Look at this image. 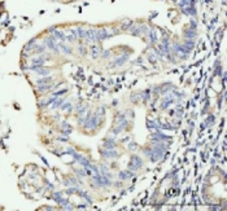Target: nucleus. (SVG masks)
I'll return each mask as SVG.
<instances>
[{"label": "nucleus", "instance_id": "obj_6", "mask_svg": "<svg viewBox=\"0 0 227 211\" xmlns=\"http://www.w3.org/2000/svg\"><path fill=\"white\" fill-rule=\"evenodd\" d=\"M59 48L61 51V53L65 56H73V48L69 44H66V42H59Z\"/></svg>", "mask_w": 227, "mask_h": 211}, {"label": "nucleus", "instance_id": "obj_22", "mask_svg": "<svg viewBox=\"0 0 227 211\" xmlns=\"http://www.w3.org/2000/svg\"><path fill=\"white\" fill-rule=\"evenodd\" d=\"M77 39H78V38H77V36H74L73 34H69V35H65V42H66V43H74V42H75Z\"/></svg>", "mask_w": 227, "mask_h": 211}, {"label": "nucleus", "instance_id": "obj_17", "mask_svg": "<svg viewBox=\"0 0 227 211\" xmlns=\"http://www.w3.org/2000/svg\"><path fill=\"white\" fill-rule=\"evenodd\" d=\"M182 44L186 47V49L188 51V52H191V51L195 48V42H192V39H186L184 43H182Z\"/></svg>", "mask_w": 227, "mask_h": 211}, {"label": "nucleus", "instance_id": "obj_2", "mask_svg": "<svg viewBox=\"0 0 227 211\" xmlns=\"http://www.w3.org/2000/svg\"><path fill=\"white\" fill-rule=\"evenodd\" d=\"M142 167H143V159L139 156H135V154L131 156V159H130V163H129V170L133 172H136Z\"/></svg>", "mask_w": 227, "mask_h": 211}, {"label": "nucleus", "instance_id": "obj_19", "mask_svg": "<svg viewBox=\"0 0 227 211\" xmlns=\"http://www.w3.org/2000/svg\"><path fill=\"white\" fill-rule=\"evenodd\" d=\"M62 198L64 197H62V193H61V192H53V193H52V200H53L57 205H59V202L62 200Z\"/></svg>", "mask_w": 227, "mask_h": 211}, {"label": "nucleus", "instance_id": "obj_29", "mask_svg": "<svg viewBox=\"0 0 227 211\" xmlns=\"http://www.w3.org/2000/svg\"><path fill=\"white\" fill-rule=\"evenodd\" d=\"M190 29H193V30L197 29V23L195 22V20H191V22H190Z\"/></svg>", "mask_w": 227, "mask_h": 211}, {"label": "nucleus", "instance_id": "obj_15", "mask_svg": "<svg viewBox=\"0 0 227 211\" xmlns=\"http://www.w3.org/2000/svg\"><path fill=\"white\" fill-rule=\"evenodd\" d=\"M69 92V88L65 87L64 89H59V91H53L51 93V96H53V97H62L64 95H66Z\"/></svg>", "mask_w": 227, "mask_h": 211}, {"label": "nucleus", "instance_id": "obj_7", "mask_svg": "<svg viewBox=\"0 0 227 211\" xmlns=\"http://www.w3.org/2000/svg\"><path fill=\"white\" fill-rule=\"evenodd\" d=\"M127 60H129V54H126V56L122 54V56H120L118 58H116L114 61H113L110 65H109V67H118V66H122L126 61H127Z\"/></svg>", "mask_w": 227, "mask_h": 211}, {"label": "nucleus", "instance_id": "obj_3", "mask_svg": "<svg viewBox=\"0 0 227 211\" xmlns=\"http://www.w3.org/2000/svg\"><path fill=\"white\" fill-rule=\"evenodd\" d=\"M99 123H101V119H100L96 114H94V115H91V117L88 118V120H87V122L85 123L83 128H85L86 131H94L95 128L98 127Z\"/></svg>", "mask_w": 227, "mask_h": 211}, {"label": "nucleus", "instance_id": "obj_25", "mask_svg": "<svg viewBox=\"0 0 227 211\" xmlns=\"http://www.w3.org/2000/svg\"><path fill=\"white\" fill-rule=\"evenodd\" d=\"M75 209V206L72 205L70 202H68L66 205H64V206H61V210H74Z\"/></svg>", "mask_w": 227, "mask_h": 211}, {"label": "nucleus", "instance_id": "obj_14", "mask_svg": "<svg viewBox=\"0 0 227 211\" xmlns=\"http://www.w3.org/2000/svg\"><path fill=\"white\" fill-rule=\"evenodd\" d=\"M184 12L186 14H188V16H196L197 14V11H196V8H195V5H187V7H184Z\"/></svg>", "mask_w": 227, "mask_h": 211}, {"label": "nucleus", "instance_id": "obj_12", "mask_svg": "<svg viewBox=\"0 0 227 211\" xmlns=\"http://www.w3.org/2000/svg\"><path fill=\"white\" fill-rule=\"evenodd\" d=\"M183 35H184V38L186 39H193V38L197 35V34H196V30H193V29H186L184 30V33H183Z\"/></svg>", "mask_w": 227, "mask_h": 211}, {"label": "nucleus", "instance_id": "obj_20", "mask_svg": "<svg viewBox=\"0 0 227 211\" xmlns=\"http://www.w3.org/2000/svg\"><path fill=\"white\" fill-rule=\"evenodd\" d=\"M50 105V97H46V98H42V100H39V104H38V106L39 107H46V106H48Z\"/></svg>", "mask_w": 227, "mask_h": 211}, {"label": "nucleus", "instance_id": "obj_13", "mask_svg": "<svg viewBox=\"0 0 227 211\" xmlns=\"http://www.w3.org/2000/svg\"><path fill=\"white\" fill-rule=\"evenodd\" d=\"M100 51H101V49H100V47L98 45V43L94 44L92 48H91V57H92V58H98L99 56H100V53H101Z\"/></svg>", "mask_w": 227, "mask_h": 211}, {"label": "nucleus", "instance_id": "obj_24", "mask_svg": "<svg viewBox=\"0 0 227 211\" xmlns=\"http://www.w3.org/2000/svg\"><path fill=\"white\" fill-rule=\"evenodd\" d=\"M147 58H148V61H151V62H156L157 61V56L155 54V52L148 53L147 54Z\"/></svg>", "mask_w": 227, "mask_h": 211}, {"label": "nucleus", "instance_id": "obj_27", "mask_svg": "<svg viewBox=\"0 0 227 211\" xmlns=\"http://www.w3.org/2000/svg\"><path fill=\"white\" fill-rule=\"evenodd\" d=\"M110 54H112L110 51H105V52H101V53H100V56H101L103 58H109V57H110Z\"/></svg>", "mask_w": 227, "mask_h": 211}, {"label": "nucleus", "instance_id": "obj_18", "mask_svg": "<svg viewBox=\"0 0 227 211\" xmlns=\"http://www.w3.org/2000/svg\"><path fill=\"white\" fill-rule=\"evenodd\" d=\"M75 30H77V36H78V39H86V29H85V27L78 26Z\"/></svg>", "mask_w": 227, "mask_h": 211}, {"label": "nucleus", "instance_id": "obj_1", "mask_svg": "<svg viewBox=\"0 0 227 211\" xmlns=\"http://www.w3.org/2000/svg\"><path fill=\"white\" fill-rule=\"evenodd\" d=\"M44 42H46V45H47V48L50 49V51H52L55 54H59L60 53V48H59V42L55 39L53 36L52 35H48L44 38Z\"/></svg>", "mask_w": 227, "mask_h": 211}, {"label": "nucleus", "instance_id": "obj_23", "mask_svg": "<svg viewBox=\"0 0 227 211\" xmlns=\"http://www.w3.org/2000/svg\"><path fill=\"white\" fill-rule=\"evenodd\" d=\"M96 115H98L99 118H101V117H104V115H105V107L104 106H100L98 110H96V113H95Z\"/></svg>", "mask_w": 227, "mask_h": 211}, {"label": "nucleus", "instance_id": "obj_8", "mask_svg": "<svg viewBox=\"0 0 227 211\" xmlns=\"http://www.w3.org/2000/svg\"><path fill=\"white\" fill-rule=\"evenodd\" d=\"M113 35H116L114 33H109V30L108 29H99L98 30V36H99V39L100 40H104V39H108V38H110V36H113Z\"/></svg>", "mask_w": 227, "mask_h": 211}, {"label": "nucleus", "instance_id": "obj_26", "mask_svg": "<svg viewBox=\"0 0 227 211\" xmlns=\"http://www.w3.org/2000/svg\"><path fill=\"white\" fill-rule=\"evenodd\" d=\"M78 51H79V54L81 56H86L87 54V49L85 48V47H82V45L78 47Z\"/></svg>", "mask_w": 227, "mask_h": 211}, {"label": "nucleus", "instance_id": "obj_21", "mask_svg": "<svg viewBox=\"0 0 227 211\" xmlns=\"http://www.w3.org/2000/svg\"><path fill=\"white\" fill-rule=\"evenodd\" d=\"M133 23H134V22H133V21H130V20H123V21H122L121 29H122V30H129V27L131 26Z\"/></svg>", "mask_w": 227, "mask_h": 211}, {"label": "nucleus", "instance_id": "obj_11", "mask_svg": "<svg viewBox=\"0 0 227 211\" xmlns=\"http://www.w3.org/2000/svg\"><path fill=\"white\" fill-rule=\"evenodd\" d=\"M53 80V76L48 75V76H40L38 78V80L35 82V85H43V84H48V83H52Z\"/></svg>", "mask_w": 227, "mask_h": 211}, {"label": "nucleus", "instance_id": "obj_31", "mask_svg": "<svg viewBox=\"0 0 227 211\" xmlns=\"http://www.w3.org/2000/svg\"><path fill=\"white\" fill-rule=\"evenodd\" d=\"M42 210H53V207H51V206H43Z\"/></svg>", "mask_w": 227, "mask_h": 211}, {"label": "nucleus", "instance_id": "obj_30", "mask_svg": "<svg viewBox=\"0 0 227 211\" xmlns=\"http://www.w3.org/2000/svg\"><path fill=\"white\" fill-rule=\"evenodd\" d=\"M213 123H214V117H213V115H210V117H209V126H212Z\"/></svg>", "mask_w": 227, "mask_h": 211}, {"label": "nucleus", "instance_id": "obj_28", "mask_svg": "<svg viewBox=\"0 0 227 211\" xmlns=\"http://www.w3.org/2000/svg\"><path fill=\"white\" fill-rule=\"evenodd\" d=\"M138 149V145L136 143H130L129 144V150H131V152H134V150H136Z\"/></svg>", "mask_w": 227, "mask_h": 211}, {"label": "nucleus", "instance_id": "obj_16", "mask_svg": "<svg viewBox=\"0 0 227 211\" xmlns=\"http://www.w3.org/2000/svg\"><path fill=\"white\" fill-rule=\"evenodd\" d=\"M79 194L82 196V198H83V200L87 202V203H88V205H91V203H92V198H91V196L88 194V193H87L86 191H82V189H81V191H79Z\"/></svg>", "mask_w": 227, "mask_h": 211}, {"label": "nucleus", "instance_id": "obj_10", "mask_svg": "<svg viewBox=\"0 0 227 211\" xmlns=\"http://www.w3.org/2000/svg\"><path fill=\"white\" fill-rule=\"evenodd\" d=\"M104 149H116L117 148V144H116V141L113 140V137H108V139L104 140Z\"/></svg>", "mask_w": 227, "mask_h": 211}, {"label": "nucleus", "instance_id": "obj_9", "mask_svg": "<svg viewBox=\"0 0 227 211\" xmlns=\"http://www.w3.org/2000/svg\"><path fill=\"white\" fill-rule=\"evenodd\" d=\"M135 176V174L133 171H130V170H126V171H121L120 174H118V179L121 180V182H127V180L130 179H133Z\"/></svg>", "mask_w": 227, "mask_h": 211}, {"label": "nucleus", "instance_id": "obj_4", "mask_svg": "<svg viewBox=\"0 0 227 211\" xmlns=\"http://www.w3.org/2000/svg\"><path fill=\"white\" fill-rule=\"evenodd\" d=\"M86 40L88 42V43H94V44L99 43L100 39H99V36H98V30H96V29L86 30Z\"/></svg>", "mask_w": 227, "mask_h": 211}, {"label": "nucleus", "instance_id": "obj_5", "mask_svg": "<svg viewBox=\"0 0 227 211\" xmlns=\"http://www.w3.org/2000/svg\"><path fill=\"white\" fill-rule=\"evenodd\" d=\"M101 157L105 159H113V158L117 159L120 158V153L116 149H104L101 150Z\"/></svg>", "mask_w": 227, "mask_h": 211}]
</instances>
